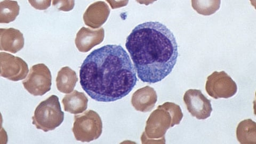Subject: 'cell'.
<instances>
[{"label": "cell", "mask_w": 256, "mask_h": 144, "mask_svg": "<svg viewBox=\"0 0 256 144\" xmlns=\"http://www.w3.org/2000/svg\"><path fill=\"white\" fill-rule=\"evenodd\" d=\"M110 14L108 6L105 2H98L87 8L83 18L86 26L98 28L107 21Z\"/></svg>", "instance_id": "obj_11"}, {"label": "cell", "mask_w": 256, "mask_h": 144, "mask_svg": "<svg viewBox=\"0 0 256 144\" xmlns=\"http://www.w3.org/2000/svg\"><path fill=\"white\" fill-rule=\"evenodd\" d=\"M25 89L31 94L43 96L51 90V72L44 64H38L30 70L27 78L22 82Z\"/></svg>", "instance_id": "obj_6"}, {"label": "cell", "mask_w": 256, "mask_h": 144, "mask_svg": "<svg viewBox=\"0 0 256 144\" xmlns=\"http://www.w3.org/2000/svg\"><path fill=\"white\" fill-rule=\"evenodd\" d=\"M0 64L1 76L12 82H18L26 78L29 72L25 61L8 53H0Z\"/></svg>", "instance_id": "obj_8"}, {"label": "cell", "mask_w": 256, "mask_h": 144, "mask_svg": "<svg viewBox=\"0 0 256 144\" xmlns=\"http://www.w3.org/2000/svg\"><path fill=\"white\" fill-rule=\"evenodd\" d=\"M64 119V114L62 110L59 98L57 96L52 95L36 107L32 117V123L38 130L48 132L60 126Z\"/></svg>", "instance_id": "obj_4"}, {"label": "cell", "mask_w": 256, "mask_h": 144, "mask_svg": "<svg viewBox=\"0 0 256 144\" xmlns=\"http://www.w3.org/2000/svg\"><path fill=\"white\" fill-rule=\"evenodd\" d=\"M183 114L180 106L171 102L159 106L150 114L141 138L142 144L148 140H162L164 144L165 134L170 127L180 124Z\"/></svg>", "instance_id": "obj_3"}, {"label": "cell", "mask_w": 256, "mask_h": 144, "mask_svg": "<svg viewBox=\"0 0 256 144\" xmlns=\"http://www.w3.org/2000/svg\"><path fill=\"white\" fill-rule=\"evenodd\" d=\"M129 52L143 82L156 84L169 76L177 62L178 45L172 32L158 22H144L126 40Z\"/></svg>", "instance_id": "obj_2"}, {"label": "cell", "mask_w": 256, "mask_h": 144, "mask_svg": "<svg viewBox=\"0 0 256 144\" xmlns=\"http://www.w3.org/2000/svg\"><path fill=\"white\" fill-rule=\"evenodd\" d=\"M102 130V122L97 112L89 110L81 115L75 116L72 131L77 140L90 142L97 140Z\"/></svg>", "instance_id": "obj_5"}, {"label": "cell", "mask_w": 256, "mask_h": 144, "mask_svg": "<svg viewBox=\"0 0 256 144\" xmlns=\"http://www.w3.org/2000/svg\"><path fill=\"white\" fill-rule=\"evenodd\" d=\"M236 138L241 144H256V122L250 118L240 122L236 129Z\"/></svg>", "instance_id": "obj_16"}, {"label": "cell", "mask_w": 256, "mask_h": 144, "mask_svg": "<svg viewBox=\"0 0 256 144\" xmlns=\"http://www.w3.org/2000/svg\"><path fill=\"white\" fill-rule=\"evenodd\" d=\"M104 37L105 31L103 28L92 30L83 27L78 32L75 43L80 52H87L96 46L100 44L103 42Z\"/></svg>", "instance_id": "obj_10"}, {"label": "cell", "mask_w": 256, "mask_h": 144, "mask_svg": "<svg viewBox=\"0 0 256 144\" xmlns=\"http://www.w3.org/2000/svg\"><path fill=\"white\" fill-rule=\"evenodd\" d=\"M78 78L76 72L70 68H62L56 78L58 90L64 94H70L74 90Z\"/></svg>", "instance_id": "obj_15"}, {"label": "cell", "mask_w": 256, "mask_h": 144, "mask_svg": "<svg viewBox=\"0 0 256 144\" xmlns=\"http://www.w3.org/2000/svg\"><path fill=\"white\" fill-rule=\"evenodd\" d=\"M88 99L84 92L74 90L62 100L64 110L74 114L83 113L88 108Z\"/></svg>", "instance_id": "obj_14"}, {"label": "cell", "mask_w": 256, "mask_h": 144, "mask_svg": "<svg viewBox=\"0 0 256 144\" xmlns=\"http://www.w3.org/2000/svg\"><path fill=\"white\" fill-rule=\"evenodd\" d=\"M28 2L38 10H46L51 4V1H28Z\"/></svg>", "instance_id": "obj_20"}, {"label": "cell", "mask_w": 256, "mask_h": 144, "mask_svg": "<svg viewBox=\"0 0 256 144\" xmlns=\"http://www.w3.org/2000/svg\"><path fill=\"white\" fill-rule=\"evenodd\" d=\"M24 38L22 32L17 29H0V50L12 54L22 50L24 46Z\"/></svg>", "instance_id": "obj_13"}, {"label": "cell", "mask_w": 256, "mask_h": 144, "mask_svg": "<svg viewBox=\"0 0 256 144\" xmlns=\"http://www.w3.org/2000/svg\"><path fill=\"white\" fill-rule=\"evenodd\" d=\"M206 90L214 99L229 98L233 97L238 91L234 80L226 72L215 71L208 76Z\"/></svg>", "instance_id": "obj_7"}, {"label": "cell", "mask_w": 256, "mask_h": 144, "mask_svg": "<svg viewBox=\"0 0 256 144\" xmlns=\"http://www.w3.org/2000/svg\"><path fill=\"white\" fill-rule=\"evenodd\" d=\"M80 84L94 100L113 102L122 99L138 82L134 66L122 46L108 44L87 56L80 70Z\"/></svg>", "instance_id": "obj_1"}, {"label": "cell", "mask_w": 256, "mask_h": 144, "mask_svg": "<svg viewBox=\"0 0 256 144\" xmlns=\"http://www.w3.org/2000/svg\"><path fill=\"white\" fill-rule=\"evenodd\" d=\"M20 6L16 1H3L0 3V22L8 24L14 22L19 15Z\"/></svg>", "instance_id": "obj_17"}, {"label": "cell", "mask_w": 256, "mask_h": 144, "mask_svg": "<svg viewBox=\"0 0 256 144\" xmlns=\"http://www.w3.org/2000/svg\"><path fill=\"white\" fill-rule=\"evenodd\" d=\"M53 6L59 10L68 12L74 9V1H53Z\"/></svg>", "instance_id": "obj_19"}, {"label": "cell", "mask_w": 256, "mask_h": 144, "mask_svg": "<svg viewBox=\"0 0 256 144\" xmlns=\"http://www.w3.org/2000/svg\"><path fill=\"white\" fill-rule=\"evenodd\" d=\"M183 100L192 116L198 120H205L210 116L212 111L211 100L201 90H188L184 96Z\"/></svg>", "instance_id": "obj_9"}, {"label": "cell", "mask_w": 256, "mask_h": 144, "mask_svg": "<svg viewBox=\"0 0 256 144\" xmlns=\"http://www.w3.org/2000/svg\"><path fill=\"white\" fill-rule=\"evenodd\" d=\"M157 100L158 96L154 88L146 86L134 93L131 102L136 110L148 112L154 108Z\"/></svg>", "instance_id": "obj_12"}, {"label": "cell", "mask_w": 256, "mask_h": 144, "mask_svg": "<svg viewBox=\"0 0 256 144\" xmlns=\"http://www.w3.org/2000/svg\"><path fill=\"white\" fill-rule=\"evenodd\" d=\"M192 6L199 14L210 16L219 10L220 1H192Z\"/></svg>", "instance_id": "obj_18"}]
</instances>
